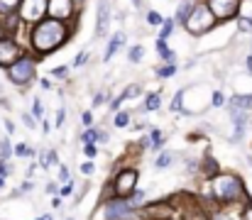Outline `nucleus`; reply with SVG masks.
I'll return each mask as SVG.
<instances>
[{"label":"nucleus","mask_w":252,"mask_h":220,"mask_svg":"<svg viewBox=\"0 0 252 220\" xmlns=\"http://www.w3.org/2000/svg\"><path fill=\"white\" fill-rule=\"evenodd\" d=\"M66 39H69V27L64 25V20L57 17H44L32 30V49L44 57L66 44Z\"/></svg>","instance_id":"nucleus-1"},{"label":"nucleus","mask_w":252,"mask_h":220,"mask_svg":"<svg viewBox=\"0 0 252 220\" xmlns=\"http://www.w3.org/2000/svg\"><path fill=\"white\" fill-rule=\"evenodd\" d=\"M211 191L220 203H230L243 196V181L235 174H216L211 181Z\"/></svg>","instance_id":"nucleus-2"},{"label":"nucleus","mask_w":252,"mask_h":220,"mask_svg":"<svg viewBox=\"0 0 252 220\" xmlns=\"http://www.w3.org/2000/svg\"><path fill=\"white\" fill-rule=\"evenodd\" d=\"M216 15H213V10L208 7V2H201V5H196L193 7V12H191V17L186 20V30H189V34H193V37H198V34H203V32H211L213 30V25H216Z\"/></svg>","instance_id":"nucleus-3"},{"label":"nucleus","mask_w":252,"mask_h":220,"mask_svg":"<svg viewBox=\"0 0 252 220\" xmlns=\"http://www.w3.org/2000/svg\"><path fill=\"white\" fill-rule=\"evenodd\" d=\"M7 78L15 86H27L34 78V59L30 57H20L12 66H7Z\"/></svg>","instance_id":"nucleus-4"},{"label":"nucleus","mask_w":252,"mask_h":220,"mask_svg":"<svg viewBox=\"0 0 252 220\" xmlns=\"http://www.w3.org/2000/svg\"><path fill=\"white\" fill-rule=\"evenodd\" d=\"M137 179H140L137 169H120L115 181H113V191L120 198H130L135 193V189H137Z\"/></svg>","instance_id":"nucleus-5"},{"label":"nucleus","mask_w":252,"mask_h":220,"mask_svg":"<svg viewBox=\"0 0 252 220\" xmlns=\"http://www.w3.org/2000/svg\"><path fill=\"white\" fill-rule=\"evenodd\" d=\"M132 203L127 198H113V201H105L103 203V220H125L132 216Z\"/></svg>","instance_id":"nucleus-6"},{"label":"nucleus","mask_w":252,"mask_h":220,"mask_svg":"<svg viewBox=\"0 0 252 220\" xmlns=\"http://www.w3.org/2000/svg\"><path fill=\"white\" fill-rule=\"evenodd\" d=\"M47 5H49V0H22V5H20V20H25V22H39V20H44Z\"/></svg>","instance_id":"nucleus-7"},{"label":"nucleus","mask_w":252,"mask_h":220,"mask_svg":"<svg viewBox=\"0 0 252 220\" xmlns=\"http://www.w3.org/2000/svg\"><path fill=\"white\" fill-rule=\"evenodd\" d=\"M208 7L218 20H230L240 10V0H208Z\"/></svg>","instance_id":"nucleus-8"},{"label":"nucleus","mask_w":252,"mask_h":220,"mask_svg":"<svg viewBox=\"0 0 252 220\" xmlns=\"http://www.w3.org/2000/svg\"><path fill=\"white\" fill-rule=\"evenodd\" d=\"M20 47H17V42L15 39H10V37H2L0 39V66H12L17 59H20Z\"/></svg>","instance_id":"nucleus-9"},{"label":"nucleus","mask_w":252,"mask_h":220,"mask_svg":"<svg viewBox=\"0 0 252 220\" xmlns=\"http://www.w3.org/2000/svg\"><path fill=\"white\" fill-rule=\"evenodd\" d=\"M74 7H76V0H49L47 15L57 20H69L74 17Z\"/></svg>","instance_id":"nucleus-10"},{"label":"nucleus","mask_w":252,"mask_h":220,"mask_svg":"<svg viewBox=\"0 0 252 220\" xmlns=\"http://www.w3.org/2000/svg\"><path fill=\"white\" fill-rule=\"evenodd\" d=\"M110 25V0L98 2V17H95V37H105Z\"/></svg>","instance_id":"nucleus-11"},{"label":"nucleus","mask_w":252,"mask_h":220,"mask_svg":"<svg viewBox=\"0 0 252 220\" xmlns=\"http://www.w3.org/2000/svg\"><path fill=\"white\" fill-rule=\"evenodd\" d=\"M171 216V206L169 203H155L145 208V218L147 220H167Z\"/></svg>","instance_id":"nucleus-12"},{"label":"nucleus","mask_w":252,"mask_h":220,"mask_svg":"<svg viewBox=\"0 0 252 220\" xmlns=\"http://www.w3.org/2000/svg\"><path fill=\"white\" fill-rule=\"evenodd\" d=\"M125 37H127L125 32H115V37L110 39V44H108V49H105V54H103V62H110V59H113V54L125 44Z\"/></svg>","instance_id":"nucleus-13"},{"label":"nucleus","mask_w":252,"mask_h":220,"mask_svg":"<svg viewBox=\"0 0 252 220\" xmlns=\"http://www.w3.org/2000/svg\"><path fill=\"white\" fill-rule=\"evenodd\" d=\"M193 7H196V5H191L189 0H184V2H179V5H176V17H174V20H176V22H181V25H186V20L191 17V12H193Z\"/></svg>","instance_id":"nucleus-14"},{"label":"nucleus","mask_w":252,"mask_h":220,"mask_svg":"<svg viewBox=\"0 0 252 220\" xmlns=\"http://www.w3.org/2000/svg\"><path fill=\"white\" fill-rule=\"evenodd\" d=\"M252 105V95H233L230 98V110H248Z\"/></svg>","instance_id":"nucleus-15"},{"label":"nucleus","mask_w":252,"mask_h":220,"mask_svg":"<svg viewBox=\"0 0 252 220\" xmlns=\"http://www.w3.org/2000/svg\"><path fill=\"white\" fill-rule=\"evenodd\" d=\"M157 52H159V57H162L164 62H169V64H174V54H176V52H174V49H169V47H167V39H162V37L157 39Z\"/></svg>","instance_id":"nucleus-16"},{"label":"nucleus","mask_w":252,"mask_h":220,"mask_svg":"<svg viewBox=\"0 0 252 220\" xmlns=\"http://www.w3.org/2000/svg\"><path fill=\"white\" fill-rule=\"evenodd\" d=\"M159 108H162V93L159 91L157 93H150V98L145 100V110L152 113V110H159Z\"/></svg>","instance_id":"nucleus-17"},{"label":"nucleus","mask_w":252,"mask_h":220,"mask_svg":"<svg viewBox=\"0 0 252 220\" xmlns=\"http://www.w3.org/2000/svg\"><path fill=\"white\" fill-rule=\"evenodd\" d=\"M54 161H57V152H54V149H47V152H42V154H39V164H42V169H44V171H47Z\"/></svg>","instance_id":"nucleus-18"},{"label":"nucleus","mask_w":252,"mask_h":220,"mask_svg":"<svg viewBox=\"0 0 252 220\" xmlns=\"http://www.w3.org/2000/svg\"><path fill=\"white\" fill-rule=\"evenodd\" d=\"M17 5H22V0H0V15H15Z\"/></svg>","instance_id":"nucleus-19"},{"label":"nucleus","mask_w":252,"mask_h":220,"mask_svg":"<svg viewBox=\"0 0 252 220\" xmlns=\"http://www.w3.org/2000/svg\"><path fill=\"white\" fill-rule=\"evenodd\" d=\"M171 164H174V154H171V152H162V154L155 159V166H157V169H167Z\"/></svg>","instance_id":"nucleus-20"},{"label":"nucleus","mask_w":252,"mask_h":220,"mask_svg":"<svg viewBox=\"0 0 252 220\" xmlns=\"http://www.w3.org/2000/svg\"><path fill=\"white\" fill-rule=\"evenodd\" d=\"M15 154V147L7 140H0V161H10V157Z\"/></svg>","instance_id":"nucleus-21"},{"label":"nucleus","mask_w":252,"mask_h":220,"mask_svg":"<svg viewBox=\"0 0 252 220\" xmlns=\"http://www.w3.org/2000/svg\"><path fill=\"white\" fill-rule=\"evenodd\" d=\"M142 57H145V49H142L140 44H135V47L130 49V54H127L130 64H140V62H142Z\"/></svg>","instance_id":"nucleus-22"},{"label":"nucleus","mask_w":252,"mask_h":220,"mask_svg":"<svg viewBox=\"0 0 252 220\" xmlns=\"http://www.w3.org/2000/svg\"><path fill=\"white\" fill-rule=\"evenodd\" d=\"M115 127H125V125H130V113L127 110H120V113H115Z\"/></svg>","instance_id":"nucleus-23"},{"label":"nucleus","mask_w":252,"mask_h":220,"mask_svg":"<svg viewBox=\"0 0 252 220\" xmlns=\"http://www.w3.org/2000/svg\"><path fill=\"white\" fill-rule=\"evenodd\" d=\"M174 22H176V20H164V22L159 25V27H162V30H159V37H162V39H169V37H171V30H174Z\"/></svg>","instance_id":"nucleus-24"},{"label":"nucleus","mask_w":252,"mask_h":220,"mask_svg":"<svg viewBox=\"0 0 252 220\" xmlns=\"http://www.w3.org/2000/svg\"><path fill=\"white\" fill-rule=\"evenodd\" d=\"M140 93H142V86H140V83H130V86L123 91V95H125V98H137Z\"/></svg>","instance_id":"nucleus-25"},{"label":"nucleus","mask_w":252,"mask_h":220,"mask_svg":"<svg viewBox=\"0 0 252 220\" xmlns=\"http://www.w3.org/2000/svg\"><path fill=\"white\" fill-rule=\"evenodd\" d=\"M32 154H34V149L30 145H25V142L15 145V157H32Z\"/></svg>","instance_id":"nucleus-26"},{"label":"nucleus","mask_w":252,"mask_h":220,"mask_svg":"<svg viewBox=\"0 0 252 220\" xmlns=\"http://www.w3.org/2000/svg\"><path fill=\"white\" fill-rule=\"evenodd\" d=\"M184 91H176V95H174V100H171V113H179L181 110V105H184Z\"/></svg>","instance_id":"nucleus-27"},{"label":"nucleus","mask_w":252,"mask_h":220,"mask_svg":"<svg viewBox=\"0 0 252 220\" xmlns=\"http://www.w3.org/2000/svg\"><path fill=\"white\" fill-rule=\"evenodd\" d=\"M157 76H159V78H171V76H174V73H176V66H174V64H167V66H162V69H157Z\"/></svg>","instance_id":"nucleus-28"},{"label":"nucleus","mask_w":252,"mask_h":220,"mask_svg":"<svg viewBox=\"0 0 252 220\" xmlns=\"http://www.w3.org/2000/svg\"><path fill=\"white\" fill-rule=\"evenodd\" d=\"M150 140H152V147H155V149H159L162 142H164V137H162L159 130H152V132H150Z\"/></svg>","instance_id":"nucleus-29"},{"label":"nucleus","mask_w":252,"mask_h":220,"mask_svg":"<svg viewBox=\"0 0 252 220\" xmlns=\"http://www.w3.org/2000/svg\"><path fill=\"white\" fill-rule=\"evenodd\" d=\"M203 169H206V174H211V176H213V174L218 171V164H216L213 159H206V161L201 164V171H203Z\"/></svg>","instance_id":"nucleus-30"},{"label":"nucleus","mask_w":252,"mask_h":220,"mask_svg":"<svg viewBox=\"0 0 252 220\" xmlns=\"http://www.w3.org/2000/svg\"><path fill=\"white\" fill-rule=\"evenodd\" d=\"M211 220H243L238 218V216H233V213H225V211H218V213H213Z\"/></svg>","instance_id":"nucleus-31"},{"label":"nucleus","mask_w":252,"mask_h":220,"mask_svg":"<svg viewBox=\"0 0 252 220\" xmlns=\"http://www.w3.org/2000/svg\"><path fill=\"white\" fill-rule=\"evenodd\" d=\"M147 22H150V25H162V22H164V17H162L159 12L150 10V12H147Z\"/></svg>","instance_id":"nucleus-32"},{"label":"nucleus","mask_w":252,"mask_h":220,"mask_svg":"<svg viewBox=\"0 0 252 220\" xmlns=\"http://www.w3.org/2000/svg\"><path fill=\"white\" fill-rule=\"evenodd\" d=\"M32 115H34L37 120H44V108H42V100H34V105H32Z\"/></svg>","instance_id":"nucleus-33"},{"label":"nucleus","mask_w":252,"mask_h":220,"mask_svg":"<svg viewBox=\"0 0 252 220\" xmlns=\"http://www.w3.org/2000/svg\"><path fill=\"white\" fill-rule=\"evenodd\" d=\"M127 201L132 203V208H137L140 203H145V193H142V191H135V193H132V196H130Z\"/></svg>","instance_id":"nucleus-34"},{"label":"nucleus","mask_w":252,"mask_h":220,"mask_svg":"<svg viewBox=\"0 0 252 220\" xmlns=\"http://www.w3.org/2000/svg\"><path fill=\"white\" fill-rule=\"evenodd\" d=\"M84 154L88 157V159H93V157L98 154V149H95V145H93V142H86V145H84Z\"/></svg>","instance_id":"nucleus-35"},{"label":"nucleus","mask_w":252,"mask_h":220,"mask_svg":"<svg viewBox=\"0 0 252 220\" xmlns=\"http://www.w3.org/2000/svg\"><path fill=\"white\" fill-rule=\"evenodd\" d=\"M108 100H110V95H108L105 91H100V93L93 98V105H103V103H108Z\"/></svg>","instance_id":"nucleus-36"},{"label":"nucleus","mask_w":252,"mask_h":220,"mask_svg":"<svg viewBox=\"0 0 252 220\" xmlns=\"http://www.w3.org/2000/svg\"><path fill=\"white\" fill-rule=\"evenodd\" d=\"M52 76H54V78H66V76H69V66H57V69L52 71Z\"/></svg>","instance_id":"nucleus-37"},{"label":"nucleus","mask_w":252,"mask_h":220,"mask_svg":"<svg viewBox=\"0 0 252 220\" xmlns=\"http://www.w3.org/2000/svg\"><path fill=\"white\" fill-rule=\"evenodd\" d=\"M223 103H225V95H223L220 91H216V93H213V105H216V108H220Z\"/></svg>","instance_id":"nucleus-38"},{"label":"nucleus","mask_w":252,"mask_h":220,"mask_svg":"<svg viewBox=\"0 0 252 220\" xmlns=\"http://www.w3.org/2000/svg\"><path fill=\"white\" fill-rule=\"evenodd\" d=\"M22 123H25L27 127H34V125H37V118H34V115H27V113H22Z\"/></svg>","instance_id":"nucleus-39"},{"label":"nucleus","mask_w":252,"mask_h":220,"mask_svg":"<svg viewBox=\"0 0 252 220\" xmlns=\"http://www.w3.org/2000/svg\"><path fill=\"white\" fill-rule=\"evenodd\" d=\"M64 120H66V110H64V108H59V110H57V127H62V125H64Z\"/></svg>","instance_id":"nucleus-40"},{"label":"nucleus","mask_w":252,"mask_h":220,"mask_svg":"<svg viewBox=\"0 0 252 220\" xmlns=\"http://www.w3.org/2000/svg\"><path fill=\"white\" fill-rule=\"evenodd\" d=\"M59 181H62V184H69V169H66V166L59 169Z\"/></svg>","instance_id":"nucleus-41"},{"label":"nucleus","mask_w":252,"mask_h":220,"mask_svg":"<svg viewBox=\"0 0 252 220\" xmlns=\"http://www.w3.org/2000/svg\"><path fill=\"white\" fill-rule=\"evenodd\" d=\"M59 193H62V196H71V193H74V184H71V181H69V184H64Z\"/></svg>","instance_id":"nucleus-42"},{"label":"nucleus","mask_w":252,"mask_h":220,"mask_svg":"<svg viewBox=\"0 0 252 220\" xmlns=\"http://www.w3.org/2000/svg\"><path fill=\"white\" fill-rule=\"evenodd\" d=\"M81 140H84V145L86 142H93L95 140V130H86L84 135H81Z\"/></svg>","instance_id":"nucleus-43"},{"label":"nucleus","mask_w":252,"mask_h":220,"mask_svg":"<svg viewBox=\"0 0 252 220\" xmlns=\"http://www.w3.org/2000/svg\"><path fill=\"white\" fill-rule=\"evenodd\" d=\"M93 171H95V169H93V164H91V161H86V164H81V174H84V176H91Z\"/></svg>","instance_id":"nucleus-44"},{"label":"nucleus","mask_w":252,"mask_h":220,"mask_svg":"<svg viewBox=\"0 0 252 220\" xmlns=\"http://www.w3.org/2000/svg\"><path fill=\"white\" fill-rule=\"evenodd\" d=\"M86 62H88V54H86V52H81V54L76 57V62H74V66H84Z\"/></svg>","instance_id":"nucleus-45"},{"label":"nucleus","mask_w":252,"mask_h":220,"mask_svg":"<svg viewBox=\"0 0 252 220\" xmlns=\"http://www.w3.org/2000/svg\"><path fill=\"white\" fill-rule=\"evenodd\" d=\"M95 142H108V132H103V130H95Z\"/></svg>","instance_id":"nucleus-46"},{"label":"nucleus","mask_w":252,"mask_h":220,"mask_svg":"<svg viewBox=\"0 0 252 220\" xmlns=\"http://www.w3.org/2000/svg\"><path fill=\"white\" fill-rule=\"evenodd\" d=\"M81 123H84V125H91V123H93V115H91V113H81Z\"/></svg>","instance_id":"nucleus-47"},{"label":"nucleus","mask_w":252,"mask_h":220,"mask_svg":"<svg viewBox=\"0 0 252 220\" xmlns=\"http://www.w3.org/2000/svg\"><path fill=\"white\" fill-rule=\"evenodd\" d=\"M49 130H52V125H49L47 120H42V132H44V135H49Z\"/></svg>","instance_id":"nucleus-48"},{"label":"nucleus","mask_w":252,"mask_h":220,"mask_svg":"<svg viewBox=\"0 0 252 220\" xmlns=\"http://www.w3.org/2000/svg\"><path fill=\"white\" fill-rule=\"evenodd\" d=\"M5 130H7V132H15V125H12V120H5Z\"/></svg>","instance_id":"nucleus-49"},{"label":"nucleus","mask_w":252,"mask_h":220,"mask_svg":"<svg viewBox=\"0 0 252 220\" xmlns=\"http://www.w3.org/2000/svg\"><path fill=\"white\" fill-rule=\"evenodd\" d=\"M44 193H57V184H47V191Z\"/></svg>","instance_id":"nucleus-50"},{"label":"nucleus","mask_w":252,"mask_h":220,"mask_svg":"<svg viewBox=\"0 0 252 220\" xmlns=\"http://www.w3.org/2000/svg\"><path fill=\"white\" fill-rule=\"evenodd\" d=\"M20 189H22V191H25V193H27V191H30V189H32V181H25V184H22V186H20Z\"/></svg>","instance_id":"nucleus-51"},{"label":"nucleus","mask_w":252,"mask_h":220,"mask_svg":"<svg viewBox=\"0 0 252 220\" xmlns=\"http://www.w3.org/2000/svg\"><path fill=\"white\" fill-rule=\"evenodd\" d=\"M5 34H7V30H5V20H2V22H0V39H2Z\"/></svg>","instance_id":"nucleus-52"},{"label":"nucleus","mask_w":252,"mask_h":220,"mask_svg":"<svg viewBox=\"0 0 252 220\" xmlns=\"http://www.w3.org/2000/svg\"><path fill=\"white\" fill-rule=\"evenodd\" d=\"M245 218H248V220H252V208H248V213H245Z\"/></svg>","instance_id":"nucleus-53"},{"label":"nucleus","mask_w":252,"mask_h":220,"mask_svg":"<svg viewBox=\"0 0 252 220\" xmlns=\"http://www.w3.org/2000/svg\"><path fill=\"white\" fill-rule=\"evenodd\" d=\"M248 69H250V73H252V57H248Z\"/></svg>","instance_id":"nucleus-54"},{"label":"nucleus","mask_w":252,"mask_h":220,"mask_svg":"<svg viewBox=\"0 0 252 220\" xmlns=\"http://www.w3.org/2000/svg\"><path fill=\"white\" fill-rule=\"evenodd\" d=\"M37 220H52V216H44V218H37Z\"/></svg>","instance_id":"nucleus-55"},{"label":"nucleus","mask_w":252,"mask_h":220,"mask_svg":"<svg viewBox=\"0 0 252 220\" xmlns=\"http://www.w3.org/2000/svg\"><path fill=\"white\" fill-rule=\"evenodd\" d=\"M0 186H2V176H0Z\"/></svg>","instance_id":"nucleus-56"},{"label":"nucleus","mask_w":252,"mask_h":220,"mask_svg":"<svg viewBox=\"0 0 252 220\" xmlns=\"http://www.w3.org/2000/svg\"><path fill=\"white\" fill-rule=\"evenodd\" d=\"M250 166H252V157H250Z\"/></svg>","instance_id":"nucleus-57"},{"label":"nucleus","mask_w":252,"mask_h":220,"mask_svg":"<svg viewBox=\"0 0 252 220\" xmlns=\"http://www.w3.org/2000/svg\"><path fill=\"white\" fill-rule=\"evenodd\" d=\"M76 2H84V0H76Z\"/></svg>","instance_id":"nucleus-58"},{"label":"nucleus","mask_w":252,"mask_h":220,"mask_svg":"<svg viewBox=\"0 0 252 220\" xmlns=\"http://www.w3.org/2000/svg\"><path fill=\"white\" fill-rule=\"evenodd\" d=\"M69 220H71V218H69Z\"/></svg>","instance_id":"nucleus-59"}]
</instances>
